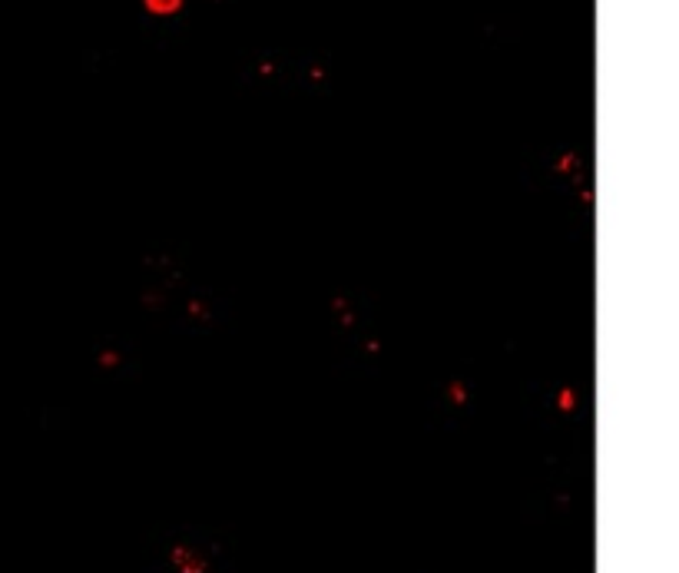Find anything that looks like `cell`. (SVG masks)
Wrapping results in <instances>:
<instances>
[{"label":"cell","instance_id":"1","mask_svg":"<svg viewBox=\"0 0 679 573\" xmlns=\"http://www.w3.org/2000/svg\"><path fill=\"white\" fill-rule=\"evenodd\" d=\"M173 560L179 563V567H183V573H202V570H206V563L199 560V557H192L189 550H176V553H173Z\"/></svg>","mask_w":679,"mask_h":573}]
</instances>
